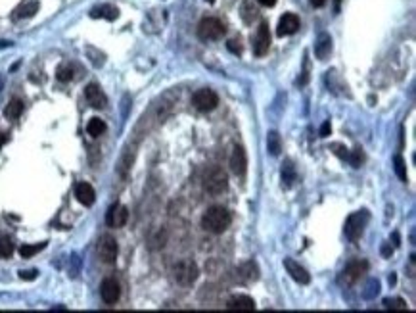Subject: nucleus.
Segmentation results:
<instances>
[{
    "mask_svg": "<svg viewBox=\"0 0 416 313\" xmlns=\"http://www.w3.org/2000/svg\"><path fill=\"white\" fill-rule=\"evenodd\" d=\"M86 133H88L90 137H100V135L106 133V123H104L100 118H92L90 121H88V125H86Z\"/></svg>",
    "mask_w": 416,
    "mask_h": 313,
    "instance_id": "nucleus-24",
    "label": "nucleus"
},
{
    "mask_svg": "<svg viewBox=\"0 0 416 313\" xmlns=\"http://www.w3.org/2000/svg\"><path fill=\"white\" fill-rule=\"evenodd\" d=\"M230 223H232V214L223 205H211L202 216V227L213 235L224 233L230 227Z\"/></svg>",
    "mask_w": 416,
    "mask_h": 313,
    "instance_id": "nucleus-1",
    "label": "nucleus"
},
{
    "mask_svg": "<svg viewBox=\"0 0 416 313\" xmlns=\"http://www.w3.org/2000/svg\"><path fill=\"white\" fill-rule=\"evenodd\" d=\"M226 29H224V23L217 18H203L200 25H198V37L202 41H217L221 39Z\"/></svg>",
    "mask_w": 416,
    "mask_h": 313,
    "instance_id": "nucleus-4",
    "label": "nucleus"
},
{
    "mask_svg": "<svg viewBox=\"0 0 416 313\" xmlns=\"http://www.w3.org/2000/svg\"><path fill=\"white\" fill-rule=\"evenodd\" d=\"M361 162H363V150H355L351 156V163L355 165V167H359Z\"/></svg>",
    "mask_w": 416,
    "mask_h": 313,
    "instance_id": "nucleus-35",
    "label": "nucleus"
},
{
    "mask_svg": "<svg viewBox=\"0 0 416 313\" xmlns=\"http://www.w3.org/2000/svg\"><path fill=\"white\" fill-rule=\"evenodd\" d=\"M315 54H317V58H319V60H326V58L332 54V39H330V35H326V33H322V35H320L319 41H317V44H315Z\"/></svg>",
    "mask_w": 416,
    "mask_h": 313,
    "instance_id": "nucleus-19",
    "label": "nucleus"
},
{
    "mask_svg": "<svg viewBox=\"0 0 416 313\" xmlns=\"http://www.w3.org/2000/svg\"><path fill=\"white\" fill-rule=\"evenodd\" d=\"M284 269L288 271L290 277H292L296 282H299V284H309L311 282L309 271L305 269V267H301L296 259H292V258L284 259Z\"/></svg>",
    "mask_w": 416,
    "mask_h": 313,
    "instance_id": "nucleus-11",
    "label": "nucleus"
},
{
    "mask_svg": "<svg viewBox=\"0 0 416 313\" xmlns=\"http://www.w3.org/2000/svg\"><path fill=\"white\" fill-rule=\"evenodd\" d=\"M207 2H209V4H213V2H215V0H207Z\"/></svg>",
    "mask_w": 416,
    "mask_h": 313,
    "instance_id": "nucleus-42",
    "label": "nucleus"
},
{
    "mask_svg": "<svg viewBox=\"0 0 416 313\" xmlns=\"http://www.w3.org/2000/svg\"><path fill=\"white\" fill-rule=\"evenodd\" d=\"M294 179H296V169H294V163L286 162L284 165H282V181L286 183V186H290V184L294 183Z\"/></svg>",
    "mask_w": 416,
    "mask_h": 313,
    "instance_id": "nucleus-26",
    "label": "nucleus"
},
{
    "mask_svg": "<svg viewBox=\"0 0 416 313\" xmlns=\"http://www.w3.org/2000/svg\"><path fill=\"white\" fill-rule=\"evenodd\" d=\"M127 219H128V210L127 207H125V205H121V204H115V205H111V207H109V212H107V216H106V223L109 225V227L119 229V227H123V225L127 223Z\"/></svg>",
    "mask_w": 416,
    "mask_h": 313,
    "instance_id": "nucleus-13",
    "label": "nucleus"
},
{
    "mask_svg": "<svg viewBox=\"0 0 416 313\" xmlns=\"http://www.w3.org/2000/svg\"><path fill=\"white\" fill-rule=\"evenodd\" d=\"M202 186L207 194L211 196H221L223 192H226L228 188V177L221 167H207L202 175Z\"/></svg>",
    "mask_w": 416,
    "mask_h": 313,
    "instance_id": "nucleus-2",
    "label": "nucleus"
},
{
    "mask_svg": "<svg viewBox=\"0 0 416 313\" xmlns=\"http://www.w3.org/2000/svg\"><path fill=\"white\" fill-rule=\"evenodd\" d=\"M384 305L387 307V309H401V311H405V309H406V302H405V300H401V298L384 300Z\"/></svg>",
    "mask_w": 416,
    "mask_h": 313,
    "instance_id": "nucleus-31",
    "label": "nucleus"
},
{
    "mask_svg": "<svg viewBox=\"0 0 416 313\" xmlns=\"http://www.w3.org/2000/svg\"><path fill=\"white\" fill-rule=\"evenodd\" d=\"M4 142H6V135H2V133H0V148H2V144H4Z\"/></svg>",
    "mask_w": 416,
    "mask_h": 313,
    "instance_id": "nucleus-40",
    "label": "nucleus"
},
{
    "mask_svg": "<svg viewBox=\"0 0 416 313\" xmlns=\"http://www.w3.org/2000/svg\"><path fill=\"white\" fill-rule=\"evenodd\" d=\"M56 77H58V81H64V83L71 81V79H73V67H71L69 64L60 65L58 71H56Z\"/></svg>",
    "mask_w": 416,
    "mask_h": 313,
    "instance_id": "nucleus-27",
    "label": "nucleus"
},
{
    "mask_svg": "<svg viewBox=\"0 0 416 313\" xmlns=\"http://www.w3.org/2000/svg\"><path fill=\"white\" fill-rule=\"evenodd\" d=\"M100 296H102L104 303H107V305L115 303L119 300V296H121V286H119V282L115 281L113 277L104 279L102 284H100Z\"/></svg>",
    "mask_w": 416,
    "mask_h": 313,
    "instance_id": "nucleus-10",
    "label": "nucleus"
},
{
    "mask_svg": "<svg viewBox=\"0 0 416 313\" xmlns=\"http://www.w3.org/2000/svg\"><path fill=\"white\" fill-rule=\"evenodd\" d=\"M382 252H384V256H389V248H387V246H384V248H382Z\"/></svg>",
    "mask_w": 416,
    "mask_h": 313,
    "instance_id": "nucleus-41",
    "label": "nucleus"
},
{
    "mask_svg": "<svg viewBox=\"0 0 416 313\" xmlns=\"http://www.w3.org/2000/svg\"><path fill=\"white\" fill-rule=\"evenodd\" d=\"M37 275H39V271H20V277H22L23 281H33V279H37Z\"/></svg>",
    "mask_w": 416,
    "mask_h": 313,
    "instance_id": "nucleus-34",
    "label": "nucleus"
},
{
    "mask_svg": "<svg viewBox=\"0 0 416 313\" xmlns=\"http://www.w3.org/2000/svg\"><path fill=\"white\" fill-rule=\"evenodd\" d=\"M39 12V2L37 0H31L27 4H22L20 8H16L14 12V20H22V18H31Z\"/></svg>",
    "mask_w": 416,
    "mask_h": 313,
    "instance_id": "nucleus-21",
    "label": "nucleus"
},
{
    "mask_svg": "<svg viewBox=\"0 0 416 313\" xmlns=\"http://www.w3.org/2000/svg\"><path fill=\"white\" fill-rule=\"evenodd\" d=\"M90 18H102V20H107V22H113L119 18V10L115 6H109V4H104V6H98V8H92L90 10Z\"/></svg>",
    "mask_w": 416,
    "mask_h": 313,
    "instance_id": "nucleus-18",
    "label": "nucleus"
},
{
    "mask_svg": "<svg viewBox=\"0 0 416 313\" xmlns=\"http://www.w3.org/2000/svg\"><path fill=\"white\" fill-rule=\"evenodd\" d=\"M22 114H23V102L22 100H18V98L10 100L8 106L4 108V116H6L8 119H18Z\"/></svg>",
    "mask_w": 416,
    "mask_h": 313,
    "instance_id": "nucleus-22",
    "label": "nucleus"
},
{
    "mask_svg": "<svg viewBox=\"0 0 416 313\" xmlns=\"http://www.w3.org/2000/svg\"><path fill=\"white\" fill-rule=\"evenodd\" d=\"M44 246H46V242H41V244H23L22 248H20V254H22V258H33L35 254H39L41 250H44Z\"/></svg>",
    "mask_w": 416,
    "mask_h": 313,
    "instance_id": "nucleus-25",
    "label": "nucleus"
},
{
    "mask_svg": "<svg viewBox=\"0 0 416 313\" xmlns=\"http://www.w3.org/2000/svg\"><path fill=\"white\" fill-rule=\"evenodd\" d=\"M330 131H332L330 121H324V125H322V129H320V137H328V135H330Z\"/></svg>",
    "mask_w": 416,
    "mask_h": 313,
    "instance_id": "nucleus-36",
    "label": "nucleus"
},
{
    "mask_svg": "<svg viewBox=\"0 0 416 313\" xmlns=\"http://www.w3.org/2000/svg\"><path fill=\"white\" fill-rule=\"evenodd\" d=\"M267 148L270 152V156H278L282 152V141H280V135L276 131H270L267 137Z\"/></svg>",
    "mask_w": 416,
    "mask_h": 313,
    "instance_id": "nucleus-23",
    "label": "nucleus"
},
{
    "mask_svg": "<svg viewBox=\"0 0 416 313\" xmlns=\"http://www.w3.org/2000/svg\"><path fill=\"white\" fill-rule=\"evenodd\" d=\"M261 6H267V8H272L274 4H276V0H257Z\"/></svg>",
    "mask_w": 416,
    "mask_h": 313,
    "instance_id": "nucleus-37",
    "label": "nucleus"
},
{
    "mask_svg": "<svg viewBox=\"0 0 416 313\" xmlns=\"http://www.w3.org/2000/svg\"><path fill=\"white\" fill-rule=\"evenodd\" d=\"M192 104L200 112H211V110H215L219 106V96H217V92L211 90V88H200V90L194 92Z\"/></svg>",
    "mask_w": 416,
    "mask_h": 313,
    "instance_id": "nucleus-7",
    "label": "nucleus"
},
{
    "mask_svg": "<svg viewBox=\"0 0 416 313\" xmlns=\"http://www.w3.org/2000/svg\"><path fill=\"white\" fill-rule=\"evenodd\" d=\"M395 281H397V277H395V273H391L389 275V284H395Z\"/></svg>",
    "mask_w": 416,
    "mask_h": 313,
    "instance_id": "nucleus-39",
    "label": "nucleus"
},
{
    "mask_svg": "<svg viewBox=\"0 0 416 313\" xmlns=\"http://www.w3.org/2000/svg\"><path fill=\"white\" fill-rule=\"evenodd\" d=\"M301 79H299V85H307V81H309V60H307V56H305V67H303V73H301Z\"/></svg>",
    "mask_w": 416,
    "mask_h": 313,
    "instance_id": "nucleus-33",
    "label": "nucleus"
},
{
    "mask_svg": "<svg viewBox=\"0 0 416 313\" xmlns=\"http://www.w3.org/2000/svg\"><path fill=\"white\" fill-rule=\"evenodd\" d=\"M117 242L115 238L109 237V235H104V237L98 240V256L104 263H113L117 259Z\"/></svg>",
    "mask_w": 416,
    "mask_h": 313,
    "instance_id": "nucleus-8",
    "label": "nucleus"
},
{
    "mask_svg": "<svg viewBox=\"0 0 416 313\" xmlns=\"http://www.w3.org/2000/svg\"><path fill=\"white\" fill-rule=\"evenodd\" d=\"M226 309L228 311H255V302L249 296L236 294L226 300Z\"/></svg>",
    "mask_w": 416,
    "mask_h": 313,
    "instance_id": "nucleus-14",
    "label": "nucleus"
},
{
    "mask_svg": "<svg viewBox=\"0 0 416 313\" xmlns=\"http://www.w3.org/2000/svg\"><path fill=\"white\" fill-rule=\"evenodd\" d=\"M393 165H395V173H397V177H399L401 181H406V165H405L403 158H401L399 154L393 158Z\"/></svg>",
    "mask_w": 416,
    "mask_h": 313,
    "instance_id": "nucleus-29",
    "label": "nucleus"
},
{
    "mask_svg": "<svg viewBox=\"0 0 416 313\" xmlns=\"http://www.w3.org/2000/svg\"><path fill=\"white\" fill-rule=\"evenodd\" d=\"M311 6H315V8H322L324 4H326V0H309Z\"/></svg>",
    "mask_w": 416,
    "mask_h": 313,
    "instance_id": "nucleus-38",
    "label": "nucleus"
},
{
    "mask_svg": "<svg viewBox=\"0 0 416 313\" xmlns=\"http://www.w3.org/2000/svg\"><path fill=\"white\" fill-rule=\"evenodd\" d=\"M270 48V31H268V23L261 22L259 29L255 31V37H253V54L255 56H265Z\"/></svg>",
    "mask_w": 416,
    "mask_h": 313,
    "instance_id": "nucleus-9",
    "label": "nucleus"
},
{
    "mask_svg": "<svg viewBox=\"0 0 416 313\" xmlns=\"http://www.w3.org/2000/svg\"><path fill=\"white\" fill-rule=\"evenodd\" d=\"M14 254V244L8 238L0 237V258H10Z\"/></svg>",
    "mask_w": 416,
    "mask_h": 313,
    "instance_id": "nucleus-30",
    "label": "nucleus"
},
{
    "mask_svg": "<svg viewBox=\"0 0 416 313\" xmlns=\"http://www.w3.org/2000/svg\"><path fill=\"white\" fill-rule=\"evenodd\" d=\"M75 198L79 200V204L83 205H92L96 200V192L88 183H77L75 184Z\"/></svg>",
    "mask_w": 416,
    "mask_h": 313,
    "instance_id": "nucleus-17",
    "label": "nucleus"
},
{
    "mask_svg": "<svg viewBox=\"0 0 416 313\" xmlns=\"http://www.w3.org/2000/svg\"><path fill=\"white\" fill-rule=\"evenodd\" d=\"M200 277V269L192 259H181L179 263L173 265V279L181 286H192Z\"/></svg>",
    "mask_w": 416,
    "mask_h": 313,
    "instance_id": "nucleus-3",
    "label": "nucleus"
},
{
    "mask_svg": "<svg viewBox=\"0 0 416 313\" xmlns=\"http://www.w3.org/2000/svg\"><path fill=\"white\" fill-rule=\"evenodd\" d=\"M85 98H86V102H88L92 108H98V110L106 108V104H107V98H106V94H104V90H102V88H100L96 83H90V85H86Z\"/></svg>",
    "mask_w": 416,
    "mask_h": 313,
    "instance_id": "nucleus-12",
    "label": "nucleus"
},
{
    "mask_svg": "<svg viewBox=\"0 0 416 313\" xmlns=\"http://www.w3.org/2000/svg\"><path fill=\"white\" fill-rule=\"evenodd\" d=\"M368 271V261L364 259H355L351 263L345 265V269L342 271L340 275V284H345V286H353L355 282L361 281V277L366 275Z\"/></svg>",
    "mask_w": 416,
    "mask_h": 313,
    "instance_id": "nucleus-5",
    "label": "nucleus"
},
{
    "mask_svg": "<svg viewBox=\"0 0 416 313\" xmlns=\"http://www.w3.org/2000/svg\"><path fill=\"white\" fill-rule=\"evenodd\" d=\"M230 169L234 175H244L247 169V154L242 146H234L232 156H230Z\"/></svg>",
    "mask_w": 416,
    "mask_h": 313,
    "instance_id": "nucleus-16",
    "label": "nucleus"
},
{
    "mask_svg": "<svg viewBox=\"0 0 416 313\" xmlns=\"http://www.w3.org/2000/svg\"><path fill=\"white\" fill-rule=\"evenodd\" d=\"M366 223H368V212H355V214H351V216L347 217L345 229H343L345 237L349 238V240H357V238L363 235Z\"/></svg>",
    "mask_w": 416,
    "mask_h": 313,
    "instance_id": "nucleus-6",
    "label": "nucleus"
},
{
    "mask_svg": "<svg viewBox=\"0 0 416 313\" xmlns=\"http://www.w3.org/2000/svg\"><path fill=\"white\" fill-rule=\"evenodd\" d=\"M226 48H228V50H230V52H232V54H242V43H240V41H236V39H232V41H228V43H226Z\"/></svg>",
    "mask_w": 416,
    "mask_h": 313,
    "instance_id": "nucleus-32",
    "label": "nucleus"
},
{
    "mask_svg": "<svg viewBox=\"0 0 416 313\" xmlns=\"http://www.w3.org/2000/svg\"><path fill=\"white\" fill-rule=\"evenodd\" d=\"M299 29V18L296 14H284L278 22L276 27V35L278 37H288V35H294V33Z\"/></svg>",
    "mask_w": 416,
    "mask_h": 313,
    "instance_id": "nucleus-15",
    "label": "nucleus"
},
{
    "mask_svg": "<svg viewBox=\"0 0 416 313\" xmlns=\"http://www.w3.org/2000/svg\"><path fill=\"white\" fill-rule=\"evenodd\" d=\"M240 271L244 273L247 281H255L257 275H259V271H257V265L253 263V261H247V263H244V265L240 267Z\"/></svg>",
    "mask_w": 416,
    "mask_h": 313,
    "instance_id": "nucleus-28",
    "label": "nucleus"
},
{
    "mask_svg": "<svg viewBox=\"0 0 416 313\" xmlns=\"http://www.w3.org/2000/svg\"><path fill=\"white\" fill-rule=\"evenodd\" d=\"M240 14H242V20H244L245 25H251V23L259 18V10L253 6V2H251V0H244V2H242Z\"/></svg>",
    "mask_w": 416,
    "mask_h": 313,
    "instance_id": "nucleus-20",
    "label": "nucleus"
}]
</instances>
